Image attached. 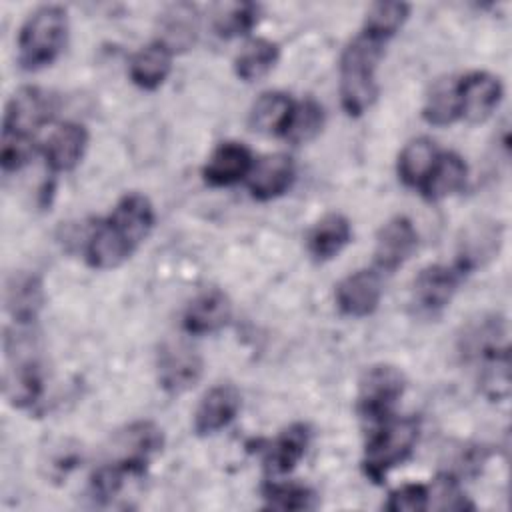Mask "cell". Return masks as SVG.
<instances>
[{
	"label": "cell",
	"mask_w": 512,
	"mask_h": 512,
	"mask_svg": "<svg viewBox=\"0 0 512 512\" xmlns=\"http://www.w3.org/2000/svg\"><path fill=\"white\" fill-rule=\"evenodd\" d=\"M384 56V42L360 32L340 54V102L348 116H362L378 96L376 70Z\"/></svg>",
	"instance_id": "cell-1"
},
{
	"label": "cell",
	"mask_w": 512,
	"mask_h": 512,
	"mask_svg": "<svg viewBox=\"0 0 512 512\" xmlns=\"http://www.w3.org/2000/svg\"><path fill=\"white\" fill-rule=\"evenodd\" d=\"M4 352V396L14 408H30L40 400L44 390L36 338L30 334V326L14 324V328H8Z\"/></svg>",
	"instance_id": "cell-2"
},
{
	"label": "cell",
	"mask_w": 512,
	"mask_h": 512,
	"mask_svg": "<svg viewBox=\"0 0 512 512\" xmlns=\"http://www.w3.org/2000/svg\"><path fill=\"white\" fill-rule=\"evenodd\" d=\"M68 12L58 4L36 8L18 34V64L24 70H40L50 66L66 46Z\"/></svg>",
	"instance_id": "cell-3"
},
{
	"label": "cell",
	"mask_w": 512,
	"mask_h": 512,
	"mask_svg": "<svg viewBox=\"0 0 512 512\" xmlns=\"http://www.w3.org/2000/svg\"><path fill=\"white\" fill-rule=\"evenodd\" d=\"M420 434V424L416 418H388L378 424L370 434L364 456L362 472L374 484L384 482L390 470L402 464L414 450Z\"/></svg>",
	"instance_id": "cell-4"
},
{
	"label": "cell",
	"mask_w": 512,
	"mask_h": 512,
	"mask_svg": "<svg viewBox=\"0 0 512 512\" xmlns=\"http://www.w3.org/2000/svg\"><path fill=\"white\" fill-rule=\"evenodd\" d=\"M406 390V376L392 364L370 366L360 382L356 396V410L362 420L378 426L392 418L398 400Z\"/></svg>",
	"instance_id": "cell-5"
},
{
	"label": "cell",
	"mask_w": 512,
	"mask_h": 512,
	"mask_svg": "<svg viewBox=\"0 0 512 512\" xmlns=\"http://www.w3.org/2000/svg\"><path fill=\"white\" fill-rule=\"evenodd\" d=\"M204 372V360L196 348L182 340H166L156 352V378L158 386L178 396L192 390Z\"/></svg>",
	"instance_id": "cell-6"
},
{
	"label": "cell",
	"mask_w": 512,
	"mask_h": 512,
	"mask_svg": "<svg viewBox=\"0 0 512 512\" xmlns=\"http://www.w3.org/2000/svg\"><path fill=\"white\" fill-rule=\"evenodd\" d=\"M466 272L456 264H430L418 272L412 284V308L418 316L436 318L454 298Z\"/></svg>",
	"instance_id": "cell-7"
},
{
	"label": "cell",
	"mask_w": 512,
	"mask_h": 512,
	"mask_svg": "<svg viewBox=\"0 0 512 512\" xmlns=\"http://www.w3.org/2000/svg\"><path fill=\"white\" fill-rule=\"evenodd\" d=\"M58 106L60 102L54 92L38 86H22L6 102L2 130L34 136L38 128L52 122Z\"/></svg>",
	"instance_id": "cell-8"
},
{
	"label": "cell",
	"mask_w": 512,
	"mask_h": 512,
	"mask_svg": "<svg viewBox=\"0 0 512 512\" xmlns=\"http://www.w3.org/2000/svg\"><path fill=\"white\" fill-rule=\"evenodd\" d=\"M458 354L466 364H476L480 368L502 354H508L504 318L490 314L466 324L458 336Z\"/></svg>",
	"instance_id": "cell-9"
},
{
	"label": "cell",
	"mask_w": 512,
	"mask_h": 512,
	"mask_svg": "<svg viewBox=\"0 0 512 512\" xmlns=\"http://www.w3.org/2000/svg\"><path fill=\"white\" fill-rule=\"evenodd\" d=\"M164 446V432L150 420H138L120 430L112 440L114 462L126 466L134 476L144 474L152 454Z\"/></svg>",
	"instance_id": "cell-10"
},
{
	"label": "cell",
	"mask_w": 512,
	"mask_h": 512,
	"mask_svg": "<svg viewBox=\"0 0 512 512\" xmlns=\"http://www.w3.org/2000/svg\"><path fill=\"white\" fill-rule=\"evenodd\" d=\"M46 302L44 282L36 272L14 270L4 282V308L16 326H32Z\"/></svg>",
	"instance_id": "cell-11"
},
{
	"label": "cell",
	"mask_w": 512,
	"mask_h": 512,
	"mask_svg": "<svg viewBox=\"0 0 512 512\" xmlns=\"http://www.w3.org/2000/svg\"><path fill=\"white\" fill-rule=\"evenodd\" d=\"M418 248V232L410 218L394 216L376 234L374 264L380 272H394L404 266Z\"/></svg>",
	"instance_id": "cell-12"
},
{
	"label": "cell",
	"mask_w": 512,
	"mask_h": 512,
	"mask_svg": "<svg viewBox=\"0 0 512 512\" xmlns=\"http://www.w3.org/2000/svg\"><path fill=\"white\" fill-rule=\"evenodd\" d=\"M336 306L344 316L366 318L376 312L382 298V278L376 270H356L342 278L334 290Z\"/></svg>",
	"instance_id": "cell-13"
},
{
	"label": "cell",
	"mask_w": 512,
	"mask_h": 512,
	"mask_svg": "<svg viewBox=\"0 0 512 512\" xmlns=\"http://www.w3.org/2000/svg\"><path fill=\"white\" fill-rule=\"evenodd\" d=\"M504 96L500 78L488 72H470L460 78V118L468 124L486 122Z\"/></svg>",
	"instance_id": "cell-14"
},
{
	"label": "cell",
	"mask_w": 512,
	"mask_h": 512,
	"mask_svg": "<svg viewBox=\"0 0 512 512\" xmlns=\"http://www.w3.org/2000/svg\"><path fill=\"white\" fill-rule=\"evenodd\" d=\"M198 30H200L198 8L190 2H176L166 6L158 14L154 42L162 44L174 56L178 52L190 50L196 44Z\"/></svg>",
	"instance_id": "cell-15"
},
{
	"label": "cell",
	"mask_w": 512,
	"mask_h": 512,
	"mask_svg": "<svg viewBox=\"0 0 512 512\" xmlns=\"http://www.w3.org/2000/svg\"><path fill=\"white\" fill-rule=\"evenodd\" d=\"M154 220H156L154 206L140 192L124 194L112 208L110 216L106 218L110 228L122 240H126L134 250L140 246L142 240L148 238V234L154 226Z\"/></svg>",
	"instance_id": "cell-16"
},
{
	"label": "cell",
	"mask_w": 512,
	"mask_h": 512,
	"mask_svg": "<svg viewBox=\"0 0 512 512\" xmlns=\"http://www.w3.org/2000/svg\"><path fill=\"white\" fill-rule=\"evenodd\" d=\"M242 406L240 390L234 384L212 386L200 400L194 412V432L198 436H210L226 428Z\"/></svg>",
	"instance_id": "cell-17"
},
{
	"label": "cell",
	"mask_w": 512,
	"mask_h": 512,
	"mask_svg": "<svg viewBox=\"0 0 512 512\" xmlns=\"http://www.w3.org/2000/svg\"><path fill=\"white\" fill-rule=\"evenodd\" d=\"M232 318V302L230 298L218 290L208 288L200 292L196 298L190 300V304L184 310L182 316V328L188 334L202 336L222 330Z\"/></svg>",
	"instance_id": "cell-18"
},
{
	"label": "cell",
	"mask_w": 512,
	"mask_h": 512,
	"mask_svg": "<svg viewBox=\"0 0 512 512\" xmlns=\"http://www.w3.org/2000/svg\"><path fill=\"white\" fill-rule=\"evenodd\" d=\"M252 166H254L252 152L244 144L222 142L208 156L202 168V176L208 186L222 188L248 178Z\"/></svg>",
	"instance_id": "cell-19"
},
{
	"label": "cell",
	"mask_w": 512,
	"mask_h": 512,
	"mask_svg": "<svg viewBox=\"0 0 512 512\" xmlns=\"http://www.w3.org/2000/svg\"><path fill=\"white\" fill-rule=\"evenodd\" d=\"M294 176L296 168L292 158L288 154L276 152L254 162L246 180L250 194L260 202H268L282 196L292 186Z\"/></svg>",
	"instance_id": "cell-20"
},
{
	"label": "cell",
	"mask_w": 512,
	"mask_h": 512,
	"mask_svg": "<svg viewBox=\"0 0 512 512\" xmlns=\"http://www.w3.org/2000/svg\"><path fill=\"white\" fill-rule=\"evenodd\" d=\"M88 146V130L78 122L60 124L44 144L46 164L52 172L74 170Z\"/></svg>",
	"instance_id": "cell-21"
},
{
	"label": "cell",
	"mask_w": 512,
	"mask_h": 512,
	"mask_svg": "<svg viewBox=\"0 0 512 512\" xmlns=\"http://www.w3.org/2000/svg\"><path fill=\"white\" fill-rule=\"evenodd\" d=\"M350 238H352L350 220L344 214L330 212L310 228L306 236V248L316 262H328L344 250Z\"/></svg>",
	"instance_id": "cell-22"
},
{
	"label": "cell",
	"mask_w": 512,
	"mask_h": 512,
	"mask_svg": "<svg viewBox=\"0 0 512 512\" xmlns=\"http://www.w3.org/2000/svg\"><path fill=\"white\" fill-rule=\"evenodd\" d=\"M310 444V428L302 422L284 428L266 448L264 464L270 474H288L304 458Z\"/></svg>",
	"instance_id": "cell-23"
},
{
	"label": "cell",
	"mask_w": 512,
	"mask_h": 512,
	"mask_svg": "<svg viewBox=\"0 0 512 512\" xmlns=\"http://www.w3.org/2000/svg\"><path fill=\"white\" fill-rule=\"evenodd\" d=\"M468 178V166L462 156L456 152H440L430 174L420 186V192L426 200L438 202L456 192H460Z\"/></svg>",
	"instance_id": "cell-24"
},
{
	"label": "cell",
	"mask_w": 512,
	"mask_h": 512,
	"mask_svg": "<svg viewBox=\"0 0 512 512\" xmlns=\"http://www.w3.org/2000/svg\"><path fill=\"white\" fill-rule=\"evenodd\" d=\"M294 100L278 90H270V92H262L248 114V124L254 132L266 134V136H282L288 120L294 112Z\"/></svg>",
	"instance_id": "cell-25"
},
{
	"label": "cell",
	"mask_w": 512,
	"mask_h": 512,
	"mask_svg": "<svg viewBox=\"0 0 512 512\" xmlns=\"http://www.w3.org/2000/svg\"><path fill=\"white\" fill-rule=\"evenodd\" d=\"M132 252L134 248L122 240L106 220H102L86 240L84 258L94 270H112L126 262Z\"/></svg>",
	"instance_id": "cell-26"
},
{
	"label": "cell",
	"mask_w": 512,
	"mask_h": 512,
	"mask_svg": "<svg viewBox=\"0 0 512 512\" xmlns=\"http://www.w3.org/2000/svg\"><path fill=\"white\" fill-rule=\"evenodd\" d=\"M172 70V54L158 42L140 48L128 64L130 80L142 90H158Z\"/></svg>",
	"instance_id": "cell-27"
},
{
	"label": "cell",
	"mask_w": 512,
	"mask_h": 512,
	"mask_svg": "<svg viewBox=\"0 0 512 512\" xmlns=\"http://www.w3.org/2000/svg\"><path fill=\"white\" fill-rule=\"evenodd\" d=\"M422 116L430 126H450L460 118V78L448 76L434 82L430 88Z\"/></svg>",
	"instance_id": "cell-28"
},
{
	"label": "cell",
	"mask_w": 512,
	"mask_h": 512,
	"mask_svg": "<svg viewBox=\"0 0 512 512\" xmlns=\"http://www.w3.org/2000/svg\"><path fill=\"white\" fill-rule=\"evenodd\" d=\"M280 48L268 38L248 40L234 58V72L244 82L262 80L278 62Z\"/></svg>",
	"instance_id": "cell-29"
},
{
	"label": "cell",
	"mask_w": 512,
	"mask_h": 512,
	"mask_svg": "<svg viewBox=\"0 0 512 512\" xmlns=\"http://www.w3.org/2000/svg\"><path fill=\"white\" fill-rule=\"evenodd\" d=\"M438 154L440 152L430 138L420 136L410 140L398 154V178L402 180V184L410 188H420L430 174Z\"/></svg>",
	"instance_id": "cell-30"
},
{
	"label": "cell",
	"mask_w": 512,
	"mask_h": 512,
	"mask_svg": "<svg viewBox=\"0 0 512 512\" xmlns=\"http://www.w3.org/2000/svg\"><path fill=\"white\" fill-rule=\"evenodd\" d=\"M500 242L502 232L498 224H478L468 230L466 238L462 240V250L454 262L468 274L498 254Z\"/></svg>",
	"instance_id": "cell-31"
},
{
	"label": "cell",
	"mask_w": 512,
	"mask_h": 512,
	"mask_svg": "<svg viewBox=\"0 0 512 512\" xmlns=\"http://www.w3.org/2000/svg\"><path fill=\"white\" fill-rule=\"evenodd\" d=\"M210 22L220 38L244 36L258 22V6L254 2H220L212 8Z\"/></svg>",
	"instance_id": "cell-32"
},
{
	"label": "cell",
	"mask_w": 512,
	"mask_h": 512,
	"mask_svg": "<svg viewBox=\"0 0 512 512\" xmlns=\"http://www.w3.org/2000/svg\"><path fill=\"white\" fill-rule=\"evenodd\" d=\"M262 500L270 510H284V512H300L312 510L318 506L316 492L300 482H276L268 480L262 486Z\"/></svg>",
	"instance_id": "cell-33"
},
{
	"label": "cell",
	"mask_w": 512,
	"mask_h": 512,
	"mask_svg": "<svg viewBox=\"0 0 512 512\" xmlns=\"http://www.w3.org/2000/svg\"><path fill=\"white\" fill-rule=\"evenodd\" d=\"M408 14L410 6L404 2H374L364 16L362 32L386 44L404 26Z\"/></svg>",
	"instance_id": "cell-34"
},
{
	"label": "cell",
	"mask_w": 512,
	"mask_h": 512,
	"mask_svg": "<svg viewBox=\"0 0 512 512\" xmlns=\"http://www.w3.org/2000/svg\"><path fill=\"white\" fill-rule=\"evenodd\" d=\"M324 126V110L314 98L294 104V112L282 134L290 144H306L314 140Z\"/></svg>",
	"instance_id": "cell-35"
},
{
	"label": "cell",
	"mask_w": 512,
	"mask_h": 512,
	"mask_svg": "<svg viewBox=\"0 0 512 512\" xmlns=\"http://www.w3.org/2000/svg\"><path fill=\"white\" fill-rule=\"evenodd\" d=\"M428 508L460 512V510H472L474 504L464 494L460 486V478L446 470L432 480V486H428Z\"/></svg>",
	"instance_id": "cell-36"
},
{
	"label": "cell",
	"mask_w": 512,
	"mask_h": 512,
	"mask_svg": "<svg viewBox=\"0 0 512 512\" xmlns=\"http://www.w3.org/2000/svg\"><path fill=\"white\" fill-rule=\"evenodd\" d=\"M36 154V142L34 136L2 130L0 138V164L4 172H18L24 168L32 156Z\"/></svg>",
	"instance_id": "cell-37"
},
{
	"label": "cell",
	"mask_w": 512,
	"mask_h": 512,
	"mask_svg": "<svg viewBox=\"0 0 512 512\" xmlns=\"http://www.w3.org/2000/svg\"><path fill=\"white\" fill-rule=\"evenodd\" d=\"M126 476H134V474L120 462L112 460V462L100 464L92 472L90 484H88V490H90V496L94 498V502H100V504L110 502L122 490Z\"/></svg>",
	"instance_id": "cell-38"
},
{
	"label": "cell",
	"mask_w": 512,
	"mask_h": 512,
	"mask_svg": "<svg viewBox=\"0 0 512 512\" xmlns=\"http://www.w3.org/2000/svg\"><path fill=\"white\" fill-rule=\"evenodd\" d=\"M390 512H422L428 510V486L404 484L388 494L384 504Z\"/></svg>",
	"instance_id": "cell-39"
},
{
	"label": "cell",
	"mask_w": 512,
	"mask_h": 512,
	"mask_svg": "<svg viewBox=\"0 0 512 512\" xmlns=\"http://www.w3.org/2000/svg\"><path fill=\"white\" fill-rule=\"evenodd\" d=\"M76 466H78V452L74 448H64V452L60 450L58 454L48 458V474L56 480L66 478L68 472L74 470Z\"/></svg>",
	"instance_id": "cell-40"
}]
</instances>
